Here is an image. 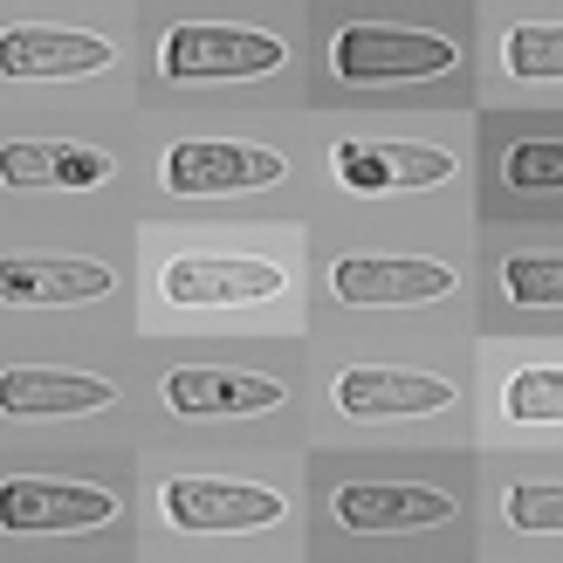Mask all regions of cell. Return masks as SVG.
<instances>
[{"instance_id":"cell-1","label":"cell","mask_w":563,"mask_h":563,"mask_svg":"<svg viewBox=\"0 0 563 563\" xmlns=\"http://www.w3.org/2000/svg\"><path fill=\"white\" fill-rule=\"evenodd\" d=\"M282 63H289V42L241 21H179L158 42V69L173 82H247V76H275Z\"/></svg>"},{"instance_id":"cell-2","label":"cell","mask_w":563,"mask_h":563,"mask_svg":"<svg viewBox=\"0 0 563 563\" xmlns=\"http://www.w3.org/2000/svg\"><path fill=\"white\" fill-rule=\"evenodd\" d=\"M330 69L344 82H427L461 69V42L433 27H391V21H351L330 42Z\"/></svg>"},{"instance_id":"cell-3","label":"cell","mask_w":563,"mask_h":563,"mask_svg":"<svg viewBox=\"0 0 563 563\" xmlns=\"http://www.w3.org/2000/svg\"><path fill=\"white\" fill-rule=\"evenodd\" d=\"M275 179H289V158L247 137H186L165 152V186L192 192V200H228V192H262Z\"/></svg>"},{"instance_id":"cell-4","label":"cell","mask_w":563,"mask_h":563,"mask_svg":"<svg viewBox=\"0 0 563 563\" xmlns=\"http://www.w3.org/2000/svg\"><path fill=\"white\" fill-rule=\"evenodd\" d=\"M165 516L179 529H207V537H241V529H275L289 501L262 482H207V474H179L165 482Z\"/></svg>"},{"instance_id":"cell-5","label":"cell","mask_w":563,"mask_h":563,"mask_svg":"<svg viewBox=\"0 0 563 563\" xmlns=\"http://www.w3.org/2000/svg\"><path fill=\"white\" fill-rule=\"evenodd\" d=\"M330 516L357 529V537H399V529L454 522L461 501L446 488H419V482H344V488H330Z\"/></svg>"},{"instance_id":"cell-6","label":"cell","mask_w":563,"mask_h":563,"mask_svg":"<svg viewBox=\"0 0 563 563\" xmlns=\"http://www.w3.org/2000/svg\"><path fill=\"white\" fill-rule=\"evenodd\" d=\"M336 302L357 309H399V302H440L454 296V268L427 255H344L330 268Z\"/></svg>"},{"instance_id":"cell-7","label":"cell","mask_w":563,"mask_h":563,"mask_svg":"<svg viewBox=\"0 0 563 563\" xmlns=\"http://www.w3.org/2000/svg\"><path fill=\"white\" fill-rule=\"evenodd\" d=\"M158 282L173 302L207 309V302H268L289 289V268L262 255H173Z\"/></svg>"},{"instance_id":"cell-8","label":"cell","mask_w":563,"mask_h":563,"mask_svg":"<svg viewBox=\"0 0 563 563\" xmlns=\"http://www.w3.org/2000/svg\"><path fill=\"white\" fill-rule=\"evenodd\" d=\"M118 516V495L110 488H90V482H35V474H21L8 482L0 495V522H8V537H55V529H103Z\"/></svg>"},{"instance_id":"cell-9","label":"cell","mask_w":563,"mask_h":563,"mask_svg":"<svg viewBox=\"0 0 563 563\" xmlns=\"http://www.w3.org/2000/svg\"><path fill=\"white\" fill-rule=\"evenodd\" d=\"M336 179L351 192L440 186V179H454V152L412 145V137H344V145H336Z\"/></svg>"},{"instance_id":"cell-10","label":"cell","mask_w":563,"mask_h":563,"mask_svg":"<svg viewBox=\"0 0 563 563\" xmlns=\"http://www.w3.org/2000/svg\"><path fill=\"white\" fill-rule=\"evenodd\" d=\"M330 399L344 406L351 419H412V412H440V406H454L461 391H454V378H433V372L357 364V372H336Z\"/></svg>"},{"instance_id":"cell-11","label":"cell","mask_w":563,"mask_h":563,"mask_svg":"<svg viewBox=\"0 0 563 563\" xmlns=\"http://www.w3.org/2000/svg\"><path fill=\"white\" fill-rule=\"evenodd\" d=\"M0 63L21 82H48V76H97V69L118 63V48L103 35H90V27L21 21V27H8V42H0Z\"/></svg>"},{"instance_id":"cell-12","label":"cell","mask_w":563,"mask_h":563,"mask_svg":"<svg viewBox=\"0 0 563 563\" xmlns=\"http://www.w3.org/2000/svg\"><path fill=\"white\" fill-rule=\"evenodd\" d=\"M282 399H289L282 378L220 372V364H186V372L165 378V406L186 419H255V412H275Z\"/></svg>"},{"instance_id":"cell-13","label":"cell","mask_w":563,"mask_h":563,"mask_svg":"<svg viewBox=\"0 0 563 563\" xmlns=\"http://www.w3.org/2000/svg\"><path fill=\"white\" fill-rule=\"evenodd\" d=\"M118 399L110 378H90V372H35V364H8L0 378V406L14 419H69V412H103Z\"/></svg>"},{"instance_id":"cell-14","label":"cell","mask_w":563,"mask_h":563,"mask_svg":"<svg viewBox=\"0 0 563 563\" xmlns=\"http://www.w3.org/2000/svg\"><path fill=\"white\" fill-rule=\"evenodd\" d=\"M8 186H103L118 173V158L103 145H76V137H14L0 152Z\"/></svg>"},{"instance_id":"cell-15","label":"cell","mask_w":563,"mask_h":563,"mask_svg":"<svg viewBox=\"0 0 563 563\" xmlns=\"http://www.w3.org/2000/svg\"><path fill=\"white\" fill-rule=\"evenodd\" d=\"M110 282L118 275L82 255H8L0 296L8 302H97V296H110Z\"/></svg>"},{"instance_id":"cell-16","label":"cell","mask_w":563,"mask_h":563,"mask_svg":"<svg viewBox=\"0 0 563 563\" xmlns=\"http://www.w3.org/2000/svg\"><path fill=\"white\" fill-rule=\"evenodd\" d=\"M495 179L516 192H563V137H509L495 152Z\"/></svg>"},{"instance_id":"cell-17","label":"cell","mask_w":563,"mask_h":563,"mask_svg":"<svg viewBox=\"0 0 563 563\" xmlns=\"http://www.w3.org/2000/svg\"><path fill=\"white\" fill-rule=\"evenodd\" d=\"M501 63H509V76H529V82L563 76V21H516L501 35Z\"/></svg>"},{"instance_id":"cell-18","label":"cell","mask_w":563,"mask_h":563,"mask_svg":"<svg viewBox=\"0 0 563 563\" xmlns=\"http://www.w3.org/2000/svg\"><path fill=\"white\" fill-rule=\"evenodd\" d=\"M495 282L516 309H563V255H501Z\"/></svg>"},{"instance_id":"cell-19","label":"cell","mask_w":563,"mask_h":563,"mask_svg":"<svg viewBox=\"0 0 563 563\" xmlns=\"http://www.w3.org/2000/svg\"><path fill=\"white\" fill-rule=\"evenodd\" d=\"M501 406H509V419H529V427L563 419V364H529V372H516L501 385Z\"/></svg>"},{"instance_id":"cell-20","label":"cell","mask_w":563,"mask_h":563,"mask_svg":"<svg viewBox=\"0 0 563 563\" xmlns=\"http://www.w3.org/2000/svg\"><path fill=\"white\" fill-rule=\"evenodd\" d=\"M509 529L563 537V482H516L509 488Z\"/></svg>"}]
</instances>
